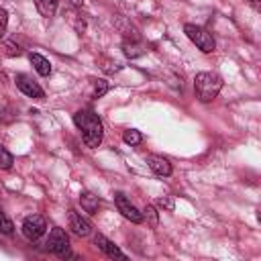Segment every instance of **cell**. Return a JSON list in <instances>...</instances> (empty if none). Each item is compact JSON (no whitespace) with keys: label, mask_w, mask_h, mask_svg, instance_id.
<instances>
[{"label":"cell","mask_w":261,"mask_h":261,"mask_svg":"<svg viewBox=\"0 0 261 261\" xmlns=\"http://www.w3.org/2000/svg\"><path fill=\"white\" fill-rule=\"evenodd\" d=\"M73 122H75V126L80 128L86 147L96 149V147L102 143L104 126H102L100 116H98L94 110H77V112L73 114Z\"/></svg>","instance_id":"cell-1"},{"label":"cell","mask_w":261,"mask_h":261,"mask_svg":"<svg viewBox=\"0 0 261 261\" xmlns=\"http://www.w3.org/2000/svg\"><path fill=\"white\" fill-rule=\"evenodd\" d=\"M222 90V77L214 71H200L194 77V92L200 102H212Z\"/></svg>","instance_id":"cell-2"},{"label":"cell","mask_w":261,"mask_h":261,"mask_svg":"<svg viewBox=\"0 0 261 261\" xmlns=\"http://www.w3.org/2000/svg\"><path fill=\"white\" fill-rule=\"evenodd\" d=\"M184 33L202 53H214L216 51V41H214L212 33H208L204 27L194 24V22H186L184 24Z\"/></svg>","instance_id":"cell-3"},{"label":"cell","mask_w":261,"mask_h":261,"mask_svg":"<svg viewBox=\"0 0 261 261\" xmlns=\"http://www.w3.org/2000/svg\"><path fill=\"white\" fill-rule=\"evenodd\" d=\"M45 245H47V251H51L53 255H57V257H61V259L71 257V253H69V237H67V232H65L63 228H59V226H53V228H51L49 239H47Z\"/></svg>","instance_id":"cell-4"},{"label":"cell","mask_w":261,"mask_h":261,"mask_svg":"<svg viewBox=\"0 0 261 261\" xmlns=\"http://www.w3.org/2000/svg\"><path fill=\"white\" fill-rule=\"evenodd\" d=\"M45 230H47V220H45V216H41V214H31V216H27V218L22 220V234H24L29 241L41 239V237L45 234Z\"/></svg>","instance_id":"cell-5"},{"label":"cell","mask_w":261,"mask_h":261,"mask_svg":"<svg viewBox=\"0 0 261 261\" xmlns=\"http://www.w3.org/2000/svg\"><path fill=\"white\" fill-rule=\"evenodd\" d=\"M14 84H16V88H18L24 96H29V98H35V100H43V98H45V90H43L33 77H29L27 73H16Z\"/></svg>","instance_id":"cell-6"},{"label":"cell","mask_w":261,"mask_h":261,"mask_svg":"<svg viewBox=\"0 0 261 261\" xmlns=\"http://www.w3.org/2000/svg\"><path fill=\"white\" fill-rule=\"evenodd\" d=\"M114 204H116L118 212H120L126 220L135 222V224H141V222H143V214L137 210L135 204H130V200H128L122 192H116V194H114Z\"/></svg>","instance_id":"cell-7"},{"label":"cell","mask_w":261,"mask_h":261,"mask_svg":"<svg viewBox=\"0 0 261 261\" xmlns=\"http://www.w3.org/2000/svg\"><path fill=\"white\" fill-rule=\"evenodd\" d=\"M69 228L77 234V237H88L92 232V224L88 218H84L77 210H69Z\"/></svg>","instance_id":"cell-8"},{"label":"cell","mask_w":261,"mask_h":261,"mask_svg":"<svg viewBox=\"0 0 261 261\" xmlns=\"http://www.w3.org/2000/svg\"><path fill=\"white\" fill-rule=\"evenodd\" d=\"M147 165H149V169L153 173H157L161 177H169L171 171H173L171 163L165 157H161V155H147Z\"/></svg>","instance_id":"cell-9"},{"label":"cell","mask_w":261,"mask_h":261,"mask_svg":"<svg viewBox=\"0 0 261 261\" xmlns=\"http://www.w3.org/2000/svg\"><path fill=\"white\" fill-rule=\"evenodd\" d=\"M94 243L98 245V249L102 251V253H106L108 257H118V259H126V255L110 241V239H106L104 234H96V239H94Z\"/></svg>","instance_id":"cell-10"},{"label":"cell","mask_w":261,"mask_h":261,"mask_svg":"<svg viewBox=\"0 0 261 261\" xmlns=\"http://www.w3.org/2000/svg\"><path fill=\"white\" fill-rule=\"evenodd\" d=\"M29 61H31V65L35 67V71H37L39 75L47 77V75L51 73V63H49L47 57H43V55H39V53H31V55H29Z\"/></svg>","instance_id":"cell-11"},{"label":"cell","mask_w":261,"mask_h":261,"mask_svg":"<svg viewBox=\"0 0 261 261\" xmlns=\"http://www.w3.org/2000/svg\"><path fill=\"white\" fill-rule=\"evenodd\" d=\"M80 204H82V208H84L88 214H96L98 208H100V198L94 196L92 192H82V194H80Z\"/></svg>","instance_id":"cell-12"},{"label":"cell","mask_w":261,"mask_h":261,"mask_svg":"<svg viewBox=\"0 0 261 261\" xmlns=\"http://www.w3.org/2000/svg\"><path fill=\"white\" fill-rule=\"evenodd\" d=\"M35 6H37V10H39L41 16L51 18V16H55V12H57L59 0H35Z\"/></svg>","instance_id":"cell-13"},{"label":"cell","mask_w":261,"mask_h":261,"mask_svg":"<svg viewBox=\"0 0 261 261\" xmlns=\"http://www.w3.org/2000/svg\"><path fill=\"white\" fill-rule=\"evenodd\" d=\"M141 214H143V220H147L151 228H157V224H159V212L155 210V206L147 204V206H145V210H143Z\"/></svg>","instance_id":"cell-14"},{"label":"cell","mask_w":261,"mask_h":261,"mask_svg":"<svg viewBox=\"0 0 261 261\" xmlns=\"http://www.w3.org/2000/svg\"><path fill=\"white\" fill-rule=\"evenodd\" d=\"M122 51H124L126 57H141V55L145 53L143 47H141L139 43H128V41L122 43Z\"/></svg>","instance_id":"cell-15"},{"label":"cell","mask_w":261,"mask_h":261,"mask_svg":"<svg viewBox=\"0 0 261 261\" xmlns=\"http://www.w3.org/2000/svg\"><path fill=\"white\" fill-rule=\"evenodd\" d=\"M122 141H124L126 145H130V147H135V145H139V143L143 141V135H141L139 130H135V128H128V130H124Z\"/></svg>","instance_id":"cell-16"},{"label":"cell","mask_w":261,"mask_h":261,"mask_svg":"<svg viewBox=\"0 0 261 261\" xmlns=\"http://www.w3.org/2000/svg\"><path fill=\"white\" fill-rule=\"evenodd\" d=\"M12 163H14L12 153H10L4 145H0V167H2V169H10V167H12Z\"/></svg>","instance_id":"cell-17"},{"label":"cell","mask_w":261,"mask_h":261,"mask_svg":"<svg viewBox=\"0 0 261 261\" xmlns=\"http://www.w3.org/2000/svg\"><path fill=\"white\" fill-rule=\"evenodd\" d=\"M0 232H2V234H12V232H14V224H12V220L2 212V208H0Z\"/></svg>","instance_id":"cell-18"},{"label":"cell","mask_w":261,"mask_h":261,"mask_svg":"<svg viewBox=\"0 0 261 261\" xmlns=\"http://www.w3.org/2000/svg\"><path fill=\"white\" fill-rule=\"evenodd\" d=\"M108 82H104V80H98L96 82V86H94V98H102L106 92H108Z\"/></svg>","instance_id":"cell-19"},{"label":"cell","mask_w":261,"mask_h":261,"mask_svg":"<svg viewBox=\"0 0 261 261\" xmlns=\"http://www.w3.org/2000/svg\"><path fill=\"white\" fill-rule=\"evenodd\" d=\"M6 27H8V12H6L4 8H0V39L4 37Z\"/></svg>","instance_id":"cell-20"},{"label":"cell","mask_w":261,"mask_h":261,"mask_svg":"<svg viewBox=\"0 0 261 261\" xmlns=\"http://www.w3.org/2000/svg\"><path fill=\"white\" fill-rule=\"evenodd\" d=\"M157 204L161 206V208H165V210H173V198H169V196H165V198H159L157 200Z\"/></svg>","instance_id":"cell-21"},{"label":"cell","mask_w":261,"mask_h":261,"mask_svg":"<svg viewBox=\"0 0 261 261\" xmlns=\"http://www.w3.org/2000/svg\"><path fill=\"white\" fill-rule=\"evenodd\" d=\"M6 47H8V51H6V53H8V55H10V57H14V55H16V57H18V55H20V53H22V49H20V47H18V45H16V47H14V43H8V45H6Z\"/></svg>","instance_id":"cell-22"},{"label":"cell","mask_w":261,"mask_h":261,"mask_svg":"<svg viewBox=\"0 0 261 261\" xmlns=\"http://www.w3.org/2000/svg\"><path fill=\"white\" fill-rule=\"evenodd\" d=\"M247 2H249V4H251L255 10H259V8H261V0H247Z\"/></svg>","instance_id":"cell-23"},{"label":"cell","mask_w":261,"mask_h":261,"mask_svg":"<svg viewBox=\"0 0 261 261\" xmlns=\"http://www.w3.org/2000/svg\"><path fill=\"white\" fill-rule=\"evenodd\" d=\"M71 4H73V6H82V4H84V0H71Z\"/></svg>","instance_id":"cell-24"}]
</instances>
